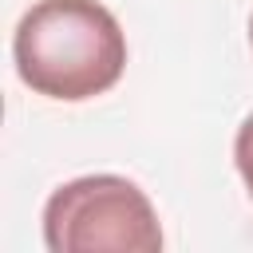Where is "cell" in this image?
Wrapping results in <instances>:
<instances>
[{"label": "cell", "mask_w": 253, "mask_h": 253, "mask_svg": "<svg viewBox=\"0 0 253 253\" xmlns=\"http://www.w3.org/2000/svg\"><path fill=\"white\" fill-rule=\"evenodd\" d=\"M12 59L36 95L83 103L123 79L126 36L99 0H36L16 24Z\"/></svg>", "instance_id": "cell-1"}, {"label": "cell", "mask_w": 253, "mask_h": 253, "mask_svg": "<svg viewBox=\"0 0 253 253\" xmlns=\"http://www.w3.org/2000/svg\"><path fill=\"white\" fill-rule=\"evenodd\" d=\"M43 241L51 253H158L162 225L130 178L87 174L47 198Z\"/></svg>", "instance_id": "cell-2"}, {"label": "cell", "mask_w": 253, "mask_h": 253, "mask_svg": "<svg viewBox=\"0 0 253 253\" xmlns=\"http://www.w3.org/2000/svg\"><path fill=\"white\" fill-rule=\"evenodd\" d=\"M233 162H237V174L253 198V115L237 126V138H233Z\"/></svg>", "instance_id": "cell-3"}, {"label": "cell", "mask_w": 253, "mask_h": 253, "mask_svg": "<svg viewBox=\"0 0 253 253\" xmlns=\"http://www.w3.org/2000/svg\"><path fill=\"white\" fill-rule=\"evenodd\" d=\"M249 40H253V20H249Z\"/></svg>", "instance_id": "cell-4"}]
</instances>
